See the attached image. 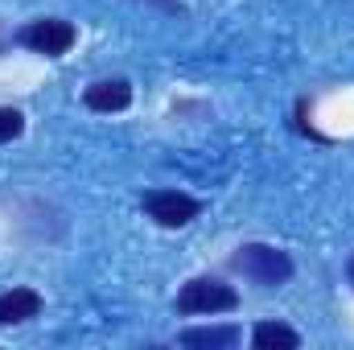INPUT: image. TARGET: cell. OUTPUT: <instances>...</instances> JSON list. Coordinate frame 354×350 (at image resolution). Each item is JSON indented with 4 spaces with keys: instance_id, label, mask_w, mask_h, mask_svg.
I'll list each match as a JSON object with an SVG mask.
<instances>
[{
    "instance_id": "cell-1",
    "label": "cell",
    "mask_w": 354,
    "mask_h": 350,
    "mask_svg": "<svg viewBox=\"0 0 354 350\" xmlns=\"http://www.w3.org/2000/svg\"><path fill=\"white\" fill-rule=\"evenodd\" d=\"M227 264H231V272H239L243 280H252L260 288H280L284 280H292L288 252H280L272 243H243V248H235V256Z\"/></svg>"
},
{
    "instance_id": "cell-5",
    "label": "cell",
    "mask_w": 354,
    "mask_h": 350,
    "mask_svg": "<svg viewBox=\"0 0 354 350\" xmlns=\"http://www.w3.org/2000/svg\"><path fill=\"white\" fill-rule=\"evenodd\" d=\"M83 103L91 111H124L132 103V87L124 79H99L83 91Z\"/></svg>"
},
{
    "instance_id": "cell-7",
    "label": "cell",
    "mask_w": 354,
    "mask_h": 350,
    "mask_svg": "<svg viewBox=\"0 0 354 350\" xmlns=\"http://www.w3.org/2000/svg\"><path fill=\"white\" fill-rule=\"evenodd\" d=\"M239 330L235 326H194V330H181V347H198V350H231L239 347Z\"/></svg>"
},
{
    "instance_id": "cell-4",
    "label": "cell",
    "mask_w": 354,
    "mask_h": 350,
    "mask_svg": "<svg viewBox=\"0 0 354 350\" xmlns=\"http://www.w3.org/2000/svg\"><path fill=\"white\" fill-rule=\"evenodd\" d=\"M145 210L161 227H185L198 219L202 206H198V198H189L181 190H153V194H145Z\"/></svg>"
},
{
    "instance_id": "cell-9",
    "label": "cell",
    "mask_w": 354,
    "mask_h": 350,
    "mask_svg": "<svg viewBox=\"0 0 354 350\" xmlns=\"http://www.w3.org/2000/svg\"><path fill=\"white\" fill-rule=\"evenodd\" d=\"M21 132H25V116L17 107H0V145L4 140H17Z\"/></svg>"
},
{
    "instance_id": "cell-2",
    "label": "cell",
    "mask_w": 354,
    "mask_h": 350,
    "mask_svg": "<svg viewBox=\"0 0 354 350\" xmlns=\"http://www.w3.org/2000/svg\"><path fill=\"white\" fill-rule=\"evenodd\" d=\"M231 309H239V293L231 284H223V280H210V276H194L177 293V313H185V317L231 313Z\"/></svg>"
},
{
    "instance_id": "cell-8",
    "label": "cell",
    "mask_w": 354,
    "mask_h": 350,
    "mask_svg": "<svg viewBox=\"0 0 354 350\" xmlns=\"http://www.w3.org/2000/svg\"><path fill=\"white\" fill-rule=\"evenodd\" d=\"M252 347L256 350H297L301 347V334L284 322H260L252 330Z\"/></svg>"
},
{
    "instance_id": "cell-6",
    "label": "cell",
    "mask_w": 354,
    "mask_h": 350,
    "mask_svg": "<svg viewBox=\"0 0 354 350\" xmlns=\"http://www.w3.org/2000/svg\"><path fill=\"white\" fill-rule=\"evenodd\" d=\"M41 313V297L33 288H12V293H0V326H21L29 317Z\"/></svg>"
},
{
    "instance_id": "cell-3",
    "label": "cell",
    "mask_w": 354,
    "mask_h": 350,
    "mask_svg": "<svg viewBox=\"0 0 354 350\" xmlns=\"http://www.w3.org/2000/svg\"><path fill=\"white\" fill-rule=\"evenodd\" d=\"M75 25L71 21H58V17H41L33 25L21 29V42L33 50V54H46V58H62L71 46H75Z\"/></svg>"
},
{
    "instance_id": "cell-10",
    "label": "cell",
    "mask_w": 354,
    "mask_h": 350,
    "mask_svg": "<svg viewBox=\"0 0 354 350\" xmlns=\"http://www.w3.org/2000/svg\"><path fill=\"white\" fill-rule=\"evenodd\" d=\"M346 276H351V284H354V256H351V264H346Z\"/></svg>"
}]
</instances>
